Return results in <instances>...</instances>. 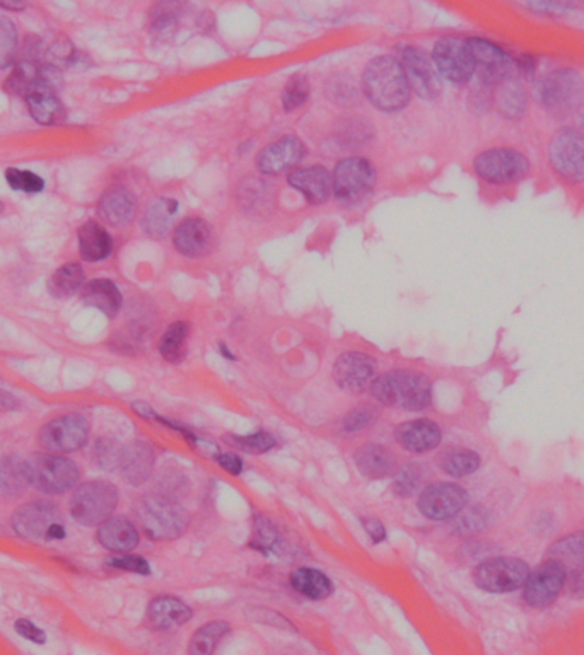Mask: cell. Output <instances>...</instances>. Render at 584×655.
<instances>
[{
	"mask_svg": "<svg viewBox=\"0 0 584 655\" xmlns=\"http://www.w3.org/2000/svg\"><path fill=\"white\" fill-rule=\"evenodd\" d=\"M376 362L361 352L340 355L333 364V379L347 393H363L374 381Z\"/></svg>",
	"mask_w": 584,
	"mask_h": 655,
	"instance_id": "cell-18",
	"label": "cell"
},
{
	"mask_svg": "<svg viewBox=\"0 0 584 655\" xmlns=\"http://www.w3.org/2000/svg\"><path fill=\"white\" fill-rule=\"evenodd\" d=\"M81 299L84 304L98 309L108 318H115L122 309V292L115 282L108 279L91 280L88 284H84Z\"/></svg>",
	"mask_w": 584,
	"mask_h": 655,
	"instance_id": "cell-28",
	"label": "cell"
},
{
	"mask_svg": "<svg viewBox=\"0 0 584 655\" xmlns=\"http://www.w3.org/2000/svg\"><path fill=\"white\" fill-rule=\"evenodd\" d=\"M550 560L561 563L567 569L584 567V533L569 534L555 541L547 551Z\"/></svg>",
	"mask_w": 584,
	"mask_h": 655,
	"instance_id": "cell-37",
	"label": "cell"
},
{
	"mask_svg": "<svg viewBox=\"0 0 584 655\" xmlns=\"http://www.w3.org/2000/svg\"><path fill=\"white\" fill-rule=\"evenodd\" d=\"M380 418V412L371 405L357 406L352 412L345 415L344 420H342V429L345 432H361V430H366L371 427V425L376 424V420Z\"/></svg>",
	"mask_w": 584,
	"mask_h": 655,
	"instance_id": "cell-47",
	"label": "cell"
},
{
	"mask_svg": "<svg viewBox=\"0 0 584 655\" xmlns=\"http://www.w3.org/2000/svg\"><path fill=\"white\" fill-rule=\"evenodd\" d=\"M250 548L260 551L262 555H281L284 550V541L274 524L267 517H257L253 522V540L250 541Z\"/></svg>",
	"mask_w": 584,
	"mask_h": 655,
	"instance_id": "cell-41",
	"label": "cell"
},
{
	"mask_svg": "<svg viewBox=\"0 0 584 655\" xmlns=\"http://www.w3.org/2000/svg\"><path fill=\"white\" fill-rule=\"evenodd\" d=\"M231 632L228 621H209L193 633L188 644V655H214L222 638Z\"/></svg>",
	"mask_w": 584,
	"mask_h": 655,
	"instance_id": "cell-36",
	"label": "cell"
},
{
	"mask_svg": "<svg viewBox=\"0 0 584 655\" xmlns=\"http://www.w3.org/2000/svg\"><path fill=\"white\" fill-rule=\"evenodd\" d=\"M26 103L36 122L45 127L62 125L67 120V110L55 91L35 89L26 96Z\"/></svg>",
	"mask_w": 584,
	"mask_h": 655,
	"instance_id": "cell-29",
	"label": "cell"
},
{
	"mask_svg": "<svg viewBox=\"0 0 584 655\" xmlns=\"http://www.w3.org/2000/svg\"><path fill=\"white\" fill-rule=\"evenodd\" d=\"M361 524H363L364 531L368 534L373 545H380V543L386 541V529L383 522L374 519V517H363Z\"/></svg>",
	"mask_w": 584,
	"mask_h": 655,
	"instance_id": "cell-54",
	"label": "cell"
},
{
	"mask_svg": "<svg viewBox=\"0 0 584 655\" xmlns=\"http://www.w3.org/2000/svg\"><path fill=\"white\" fill-rule=\"evenodd\" d=\"M89 439L88 418L81 413H69L53 418L43 425L38 434L40 446L50 454L64 456L76 453L86 446Z\"/></svg>",
	"mask_w": 584,
	"mask_h": 655,
	"instance_id": "cell-10",
	"label": "cell"
},
{
	"mask_svg": "<svg viewBox=\"0 0 584 655\" xmlns=\"http://www.w3.org/2000/svg\"><path fill=\"white\" fill-rule=\"evenodd\" d=\"M229 441L233 442L234 446L240 447L241 451L248 454H265L272 451L277 446V439L270 432L260 430L255 434L248 435H231Z\"/></svg>",
	"mask_w": 584,
	"mask_h": 655,
	"instance_id": "cell-44",
	"label": "cell"
},
{
	"mask_svg": "<svg viewBox=\"0 0 584 655\" xmlns=\"http://www.w3.org/2000/svg\"><path fill=\"white\" fill-rule=\"evenodd\" d=\"M98 541L103 548L113 551L117 555L130 553L139 546L141 534L139 529L135 528L134 522L127 517H110L108 521L103 522L98 528Z\"/></svg>",
	"mask_w": 584,
	"mask_h": 655,
	"instance_id": "cell-25",
	"label": "cell"
},
{
	"mask_svg": "<svg viewBox=\"0 0 584 655\" xmlns=\"http://www.w3.org/2000/svg\"><path fill=\"white\" fill-rule=\"evenodd\" d=\"M60 511L47 500L26 504L12 516L14 531L28 540H64Z\"/></svg>",
	"mask_w": 584,
	"mask_h": 655,
	"instance_id": "cell-9",
	"label": "cell"
},
{
	"mask_svg": "<svg viewBox=\"0 0 584 655\" xmlns=\"http://www.w3.org/2000/svg\"><path fill=\"white\" fill-rule=\"evenodd\" d=\"M475 173L491 185H513L530 173L532 164L523 152L496 147L480 152L474 159Z\"/></svg>",
	"mask_w": 584,
	"mask_h": 655,
	"instance_id": "cell-7",
	"label": "cell"
},
{
	"mask_svg": "<svg viewBox=\"0 0 584 655\" xmlns=\"http://www.w3.org/2000/svg\"><path fill=\"white\" fill-rule=\"evenodd\" d=\"M328 87H332V91L328 93L330 94V98L340 101V103H351V101L357 98L354 82L337 81L335 79V81L328 84Z\"/></svg>",
	"mask_w": 584,
	"mask_h": 655,
	"instance_id": "cell-52",
	"label": "cell"
},
{
	"mask_svg": "<svg viewBox=\"0 0 584 655\" xmlns=\"http://www.w3.org/2000/svg\"><path fill=\"white\" fill-rule=\"evenodd\" d=\"M579 128H581L579 132L584 135V108L581 110V115H579Z\"/></svg>",
	"mask_w": 584,
	"mask_h": 655,
	"instance_id": "cell-62",
	"label": "cell"
},
{
	"mask_svg": "<svg viewBox=\"0 0 584 655\" xmlns=\"http://www.w3.org/2000/svg\"><path fill=\"white\" fill-rule=\"evenodd\" d=\"M371 393L381 405L422 412L433 401V384L421 372L392 371L374 379Z\"/></svg>",
	"mask_w": 584,
	"mask_h": 655,
	"instance_id": "cell-2",
	"label": "cell"
},
{
	"mask_svg": "<svg viewBox=\"0 0 584 655\" xmlns=\"http://www.w3.org/2000/svg\"><path fill=\"white\" fill-rule=\"evenodd\" d=\"M289 584L303 598L311 599V601H323L333 594L332 580L328 579L322 570L311 569V567L294 570Z\"/></svg>",
	"mask_w": 584,
	"mask_h": 655,
	"instance_id": "cell-31",
	"label": "cell"
},
{
	"mask_svg": "<svg viewBox=\"0 0 584 655\" xmlns=\"http://www.w3.org/2000/svg\"><path fill=\"white\" fill-rule=\"evenodd\" d=\"M217 348H219V354H221L222 357H224V359L236 360V357H234L233 352L229 350L228 345H226V343H219V345H217Z\"/></svg>",
	"mask_w": 584,
	"mask_h": 655,
	"instance_id": "cell-61",
	"label": "cell"
},
{
	"mask_svg": "<svg viewBox=\"0 0 584 655\" xmlns=\"http://www.w3.org/2000/svg\"><path fill=\"white\" fill-rule=\"evenodd\" d=\"M550 166L569 183L584 181V135L573 127L555 132L549 145Z\"/></svg>",
	"mask_w": 584,
	"mask_h": 655,
	"instance_id": "cell-11",
	"label": "cell"
},
{
	"mask_svg": "<svg viewBox=\"0 0 584 655\" xmlns=\"http://www.w3.org/2000/svg\"><path fill=\"white\" fill-rule=\"evenodd\" d=\"M190 326L185 321H176L164 331L159 342V354L171 364H180L187 355V338Z\"/></svg>",
	"mask_w": 584,
	"mask_h": 655,
	"instance_id": "cell-40",
	"label": "cell"
},
{
	"mask_svg": "<svg viewBox=\"0 0 584 655\" xmlns=\"http://www.w3.org/2000/svg\"><path fill=\"white\" fill-rule=\"evenodd\" d=\"M19 406L21 403L16 396L9 391L0 389V412H14V410H18Z\"/></svg>",
	"mask_w": 584,
	"mask_h": 655,
	"instance_id": "cell-57",
	"label": "cell"
},
{
	"mask_svg": "<svg viewBox=\"0 0 584 655\" xmlns=\"http://www.w3.org/2000/svg\"><path fill=\"white\" fill-rule=\"evenodd\" d=\"M30 485L47 493V495H62L71 492L81 480V470L72 459L57 456V454H36L26 461Z\"/></svg>",
	"mask_w": 584,
	"mask_h": 655,
	"instance_id": "cell-6",
	"label": "cell"
},
{
	"mask_svg": "<svg viewBox=\"0 0 584 655\" xmlns=\"http://www.w3.org/2000/svg\"><path fill=\"white\" fill-rule=\"evenodd\" d=\"M135 514L142 531L154 541H173L187 531V511L168 493H147L137 502Z\"/></svg>",
	"mask_w": 584,
	"mask_h": 655,
	"instance_id": "cell-3",
	"label": "cell"
},
{
	"mask_svg": "<svg viewBox=\"0 0 584 655\" xmlns=\"http://www.w3.org/2000/svg\"><path fill=\"white\" fill-rule=\"evenodd\" d=\"M0 7L7 9V11H23V9H26V4L19 2V0H9V2L0 0Z\"/></svg>",
	"mask_w": 584,
	"mask_h": 655,
	"instance_id": "cell-60",
	"label": "cell"
},
{
	"mask_svg": "<svg viewBox=\"0 0 584 655\" xmlns=\"http://www.w3.org/2000/svg\"><path fill=\"white\" fill-rule=\"evenodd\" d=\"M306 156V145L294 135H287L267 145L257 157V166L263 174H281L294 168Z\"/></svg>",
	"mask_w": 584,
	"mask_h": 655,
	"instance_id": "cell-19",
	"label": "cell"
},
{
	"mask_svg": "<svg viewBox=\"0 0 584 655\" xmlns=\"http://www.w3.org/2000/svg\"><path fill=\"white\" fill-rule=\"evenodd\" d=\"M516 65H518V70H520L521 74H525L526 77L533 76V72H535V60H533V57H530V55H523V57L516 62Z\"/></svg>",
	"mask_w": 584,
	"mask_h": 655,
	"instance_id": "cell-58",
	"label": "cell"
},
{
	"mask_svg": "<svg viewBox=\"0 0 584 655\" xmlns=\"http://www.w3.org/2000/svg\"><path fill=\"white\" fill-rule=\"evenodd\" d=\"M426 480V471L419 463H407L400 466L393 475V492L398 497L409 499L415 493H421Z\"/></svg>",
	"mask_w": 584,
	"mask_h": 655,
	"instance_id": "cell-42",
	"label": "cell"
},
{
	"mask_svg": "<svg viewBox=\"0 0 584 655\" xmlns=\"http://www.w3.org/2000/svg\"><path fill=\"white\" fill-rule=\"evenodd\" d=\"M108 569L123 570V572H132L137 575H151V565L144 557H137V555H130V553H122V555H115L110 557L105 562Z\"/></svg>",
	"mask_w": 584,
	"mask_h": 655,
	"instance_id": "cell-49",
	"label": "cell"
},
{
	"mask_svg": "<svg viewBox=\"0 0 584 655\" xmlns=\"http://www.w3.org/2000/svg\"><path fill=\"white\" fill-rule=\"evenodd\" d=\"M433 64L438 74L455 84H465L475 74L474 57L468 40L456 36L441 38L434 45Z\"/></svg>",
	"mask_w": 584,
	"mask_h": 655,
	"instance_id": "cell-15",
	"label": "cell"
},
{
	"mask_svg": "<svg viewBox=\"0 0 584 655\" xmlns=\"http://www.w3.org/2000/svg\"><path fill=\"white\" fill-rule=\"evenodd\" d=\"M538 99L550 115L566 120L583 108V77L569 67L552 70L538 84Z\"/></svg>",
	"mask_w": 584,
	"mask_h": 655,
	"instance_id": "cell-4",
	"label": "cell"
},
{
	"mask_svg": "<svg viewBox=\"0 0 584 655\" xmlns=\"http://www.w3.org/2000/svg\"><path fill=\"white\" fill-rule=\"evenodd\" d=\"M135 210H137L135 197L123 186L106 190L98 202V215L110 226H127L134 219Z\"/></svg>",
	"mask_w": 584,
	"mask_h": 655,
	"instance_id": "cell-26",
	"label": "cell"
},
{
	"mask_svg": "<svg viewBox=\"0 0 584 655\" xmlns=\"http://www.w3.org/2000/svg\"><path fill=\"white\" fill-rule=\"evenodd\" d=\"M6 181L14 192L35 195V193H41L45 190V181L33 171L9 168L6 171Z\"/></svg>",
	"mask_w": 584,
	"mask_h": 655,
	"instance_id": "cell-45",
	"label": "cell"
},
{
	"mask_svg": "<svg viewBox=\"0 0 584 655\" xmlns=\"http://www.w3.org/2000/svg\"><path fill=\"white\" fill-rule=\"evenodd\" d=\"M530 575L528 563L521 558L497 557L485 560L474 569V584L491 594H509L525 586Z\"/></svg>",
	"mask_w": 584,
	"mask_h": 655,
	"instance_id": "cell-8",
	"label": "cell"
},
{
	"mask_svg": "<svg viewBox=\"0 0 584 655\" xmlns=\"http://www.w3.org/2000/svg\"><path fill=\"white\" fill-rule=\"evenodd\" d=\"M310 98V84L303 76H294L287 82L284 94H282V105L284 110L292 111L303 106Z\"/></svg>",
	"mask_w": 584,
	"mask_h": 655,
	"instance_id": "cell-48",
	"label": "cell"
},
{
	"mask_svg": "<svg viewBox=\"0 0 584 655\" xmlns=\"http://www.w3.org/2000/svg\"><path fill=\"white\" fill-rule=\"evenodd\" d=\"M567 570L555 560H545L530 575L523 586V599L530 608H549L566 587Z\"/></svg>",
	"mask_w": 584,
	"mask_h": 655,
	"instance_id": "cell-14",
	"label": "cell"
},
{
	"mask_svg": "<svg viewBox=\"0 0 584 655\" xmlns=\"http://www.w3.org/2000/svg\"><path fill=\"white\" fill-rule=\"evenodd\" d=\"M468 45L474 57L475 74L484 86H499L513 77L516 62L506 50L484 38H472Z\"/></svg>",
	"mask_w": 584,
	"mask_h": 655,
	"instance_id": "cell-16",
	"label": "cell"
},
{
	"mask_svg": "<svg viewBox=\"0 0 584 655\" xmlns=\"http://www.w3.org/2000/svg\"><path fill=\"white\" fill-rule=\"evenodd\" d=\"M366 98L385 113L403 110L409 105L410 84L402 64L393 57L373 58L363 74Z\"/></svg>",
	"mask_w": 584,
	"mask_h": 655,
	"instance_id": "cell-1",
	"label": "cell"
},
{
	"mask_svg": "<svg viewBox=\"0 0 584 655\" xmlns=\"http://www.w3.org/2000/svg\"><path fill=\"white\" fill-rule=\"evenodd\" d=\"M41 65L43 64L40 62L19 58L18 64L14 65V69H12L11 76L7 77L4 89L12 96L26 98L40 86Z\"/></svg>",
	"mask_w": 584,
	"mask_h": 655,
	"instance_id": "cell-35",
	"label": "cell"
},
{
	"mask_svg": "<svg viewBox=\"0 0 584 655\" xmlns=\"http://www.w3.org/2000/svg\"><path fill=\"white\" fill-rule=\"evenodd\" d=\"M566 586L574 599H584V567L567 572Z\"/></svg>",
	"mask_w": 584,
	"mask_h": 655,
	"instance_id": "cell-56",
	"label": "cell"
},
{
	"mask_svg": "<svg viewBox=\"0 0 584 655\" xmlns=\"http://www.w3.org/2000/svg\"><path fill=\"white\" fill-rule=\"evenodd\" d=\"M178 212V202L173 198H158L147 207L146 214L142 217V229L147 236L154 239H163L168 236Z\"/></svg>",
	"mask_w": 584,
	"mask_h": 655,
	"instance_id": "cell-32",
	"label": "cell"
},
{
	"mask_svg": "<svg viewBox=\"0 0 584 655\" xmlns=\"http://www.w3.org/2000/svg\"><path fill=\"white\" fill-rule=\"evenodd\" d=\"M356 468L368 480H385L398 470L397 456L381 444H364L354 454Z\"/></svg>",
	"mask_w": 584,
	"mask_h": 655,
	"instance_id": "cell-24",
	"label": "cell"
},
{
	"mask_svg": "<svg viewBox=\"0 0 584 655\" xmlns=\"http://www.w3.org/2000/svg\"><path fill=\"white\" fill-rule=\"evenodd\" d=\"M14 628H16L19 637L26 638V640H30L33 644H47V633L43 632L40 627H36L33 621L21 618V620L16 621Z\"/></svg>",
	"mask_w": 584,
	"mask_h": 655,
	"instance_id": "cell-51",
	"label": "cell"
},
{
	"mask_svg": "<svg viewBox=\"0 0 584 655\" xmlns=\"http://www.w3.org/2000/svg\"><path fill=\"white\" fill-rule=\"evenodd\" d=\"M176 26V12L170 6L156 7L152 12V31L158 35H168Z\"/></svg>",
	"mask_w": 584,
	"mask_h": 655,
	"instance_id": "cell-50",
	"label": "cell"
},
{
	"mask_svg": "<svg viewBox=\"0 0 584 655\" xmlns=\"http://www.w3.org/2000/svg\"><path fill=\"white\" fill-rule=\"evenodd\" d=\"M123 446L113 439H100L94 446L93 458L101 470L115 471L120 468Z\"/></svg>",
	"mask_w": 584,
	"mask_h": 655,
	"instance_id": "cell-46",
	"label": "cell"
},
{
	"mask_svg": "<svg viewBox=\"0 0 584 655\" xmlns=\"http://www.w3.org/2000/svg\"><path fill=\"white\" fill-rule=\"evenodd\" d=\"M482 459L472 449H450L439 459V468L453 478H463L479 470Z\"/></svg>",
	"mask_w": 584,
	"mask_h": 655,
	"instance_id": "cell-39",
	"label": "cell"
},
{
	"mask_svg": "<svg viewBox=\"0 0 584 655\" xmlns=\"http://www.w3.org/2000/svg\"><path fill=\"white\" fill-rule=\"evenodd\" d=\"M532 11L537 12L540 16H564L571 6L569 4H559V2H533L528 4Z\"/></svg>",
	"mask_w": 584,
	"mask_h": 655,
	"instance_id": "cell-55",
	"label": "cell"
},
{
	"mask_svg": "<svg viewBox=\"0 0 584 655\" xmlns=\"http://www.w3.org/2000/svg\"><path fill=\"white\" fill-rule=\"evenodd\" d=\"M192 616V608L175 596H158L147 606V621L159 632L176 630L192 620Z\"/></svg>",
	"mask_w": 584,
	"mask_h": 655,
	"instance_id": "cell-22",
	"label": "cell"
},
{
	"mask_svg": "<svg viewBox=\"0 0 584 655\" xmlns=\"http://www.w3.org/2000/svg\"><path fill=\"white\" fill-rule=\"evenodd\" d=\"M132 410H134L139 417L146 418V420H154V417H156V412L152 410V406L147 405V403H142V401H135V403H132Z\"/></svg>",
	"mask_w": 584,
	"mask_h": 655,
	"instance_id": "cell-59",
	"label": "cell"
},
{
	"mask_svg": "<svg viewBox=\"0 0 584 655\" xmlns=\"http://www.w3.org/2000/svg\"><path fill=\"white\" fill-rule=\"evenodd\" d=\"M376 181V173L363 157H347L333 171L332 192L342 203H356L366 197Z\"/></svg>",
	"mask_w": 584,
	"mask_h": 655,
	"instance_id": "cell-13",
	"label": "cell"
},
{
	"mask_svg": "<svg viewBox=\"0 0 584 655\" xmlns=\"http://www.w3.org/2000/svg\"><path fill=\"white\" fill-rule=\"evenodd\" d=\"M443 432L439 425L429 418H417L403 422L395 429V441L398 446L412 454H426L434 451L441 444Z\"/></svg>",
	"mask_w": 584,
	"mask_h": 655,
	"instance_id": "cell-20",
	"label": "cell"
},
{
	"mask_svg": "<svg viewBox=\"0 0 584 655\" xmlns=\"http://www.w3.org/2000/svg\"><path fill=\"white\" fill-rule=\"evenodd\" d=\"M214 459H216V463L221 466L222 470L228 471L229 475L240 476L245 470L243 459L236 453H216Z\"/></svg>",
	"mask_w": 584,
	"mask_h": 655,
	"instance_id": "cell-53",
	"label": "cell"
},
{
	"mask_svg": "<svg viewBox=\"0 0 584 655\" xmlns=\"http://www.w3.org/2000/svg\"><path fill=\"white\" fill-rule=\"evenodd\" d=\"M118 505V490L110 482L82 483L72 495L71 514L82 526L100 528L113 517Z\"/></svg>",
	"mask_w": 584,
	"mask_h": 655,
	"instance_id": "cell-5",
	"label": "cell"
},
{
	"mask_svg": "<svg viewBox=\"0 0 584 655\" xmlns=\"http://www.w3.org/2000/svg\"><path fill=\"white\" fill-rule=\"evenodd\" d=\"M79 253L82 260L98 263L113 253V239L105 227L98 222L89 221L79 229Z\"/></svg>",
	"mask_w": 584,
	"mask_h": 655,
	"instance_id": "cell-30",
	"label": "cell"
},
{
	"mask_svg": "<svg viewBox=\"0 0 584 655\" xmlns=\"http://www.w3.org/2000/svg\"><path fill=\"white\" fill-rule=\"evenodd\" d=\"M30 487L26 461L19 456H7L0 461V495L4 499L21 497Z\"/></svg>",
	"mask_w": 584,
	"mask_h": 655,
	"instance_id": "cell-33",
	"label": "cell"
},
{
	"mask_svg": "<svg viewBox=\"0 0 584 655\" xmlns=\"http://www.w3.org/2000/svg\"><path fill=\"white\" fill-rule=\"evenodd\" d=\"M48 292L55 299H67L84 287V270L79 263H67L48 279Z\"/></svg>",
	"mask_w": 584,
	"mask_h": 655,
	"instance_id": "cell-38",
	"label": "cell"
},
{
	"mask_svg": "<svg viewBox=\"0 0 584 655\" xmlns=\"http://www.w3.org/2000/svg\"><path fill=\"white\" fill-rule=\"evenodd\" d=\"M156 466V454L147 442H132L123 446L122 459H120V475L125 483L132 487H141L151 478Z\"/></svg>",
	"mask_w": 584,
	"mask_h": 655,
	"instance_id": "cell-21",
	"label": "cell"
},
{
	"mask_svg": "<svg viewBox=\"0 0 584 655\" xmlns=\"http://www.w3.org/2000/svg\"><path fill=\"white\" fill-rule=\"evenodd\" d=\"M4 212V203L0 202V214Z\"/></svg>",
	"mask_w": 584,
	"mask_h": 655,
	"instance_id": "cell-63",
	"label": "cell"
},
{
	"mask_svg": "<svg viewBox=\"0 0 584 655\" xmlns=\"http://www.w3.org/2000/svg\"><path fill=\"white\" fill-rule=\"evenodd\" d=\"M19 36L16 24L0 16V70L9 69L18 57Z\"/></svg>",
	"mask_w": 584,
	"mask_h": 655,
	"instance_id": "cell-43",
	"label": "cell"
},
{
	"mask_svg": "<svg viewBox=\"0 0 584 655\" xmlns=\"http://www.w3.org/2000/svg\"><path fill=\"white\" fill-rule=\"evenodd\" d=\"M402 67L410 86L422 99H436L441 93L439 74L433 60L427 53L417 47L402 48Z\"/></svg>",
	"mask_w": 584,
	"mask_h": 655,
	"instance_id": "cell-17",
	"label": "cell"
},
{
	"mask_svg": "<svg viewBox=\"0 0 584 655\" xmlns=\"http://www.w3.org/2000/svg\"><path fill=\"white\" fill-rule=\"evenodd\" d=\"M526 105H528V94H526L525 84L516 79L509 77L508 81L501 82L497 86L496 106L497 111L509 120H516L525 115Z\"/></svg>",
	"mask_w": 584,
	"mask_h": 655,
	"instance_id": "cell-34",
	"label": "cell"
},
{
	"mask_svg": "<svg viewBox=\"0 0 584 655\" xmlns=\"http://www.w3.org/2000/svg\"><path fill=\"white\" fill-rule=\"evenodd\" d=\"M289 185L310 203H322L332 193V176L322 166L301 168L289 174Z\"/></svg>",
	"mask_w": 584,
	"mask_h": 655,
	"instance_id": "cell-27",
	"label": "cell"
},
{
	"mask_svg": "<svg viewBox=\"0 0 584 655\" xmlns=\"http://www.w3.org/2000/svg\"><path fill=\"white\" fill-rule=\"evenodd\" d=\"M468 505V492L462 485L438 482L422 488L417 509L429 521H450Z\"/></svg>",
	"mask_w": 584,
	"mask_h": 655,
	"instance_id": "cell-12",
	"label": "cell"
},
{
	"mask_svg": "<svg viewBox=\"0 0 584 655\" xmlns=\"http://www.w3.org/2000/svg\"><path fill=\"white\" fill-rule=\"evenodd\" d=\"M176 251L188 258H200L212 248V229L199 217H190L176 227L173 234Z\"/></svg>",
	"mask_w": 584,
	"mask_h": 655,
	"instance_id": "cell-23",
	"label": "cell"
}]
</instances>
